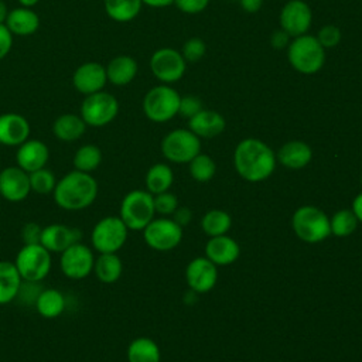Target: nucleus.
<instances>
[{
	"mask_svg": "<svg viewBox=\"0 0 362 362\" xmlns=\"http://www.w3.org/2000/svg\"><path fill=\"white\" fill-rule=\"evenodd\" d=\"M288 38H290L288 34L284 33V31L280 28V30H277V31H274V33L272 34V38H270L272 47L276 48V49H281V48H284V47L288 45Z\"/></svg>",
	"mask_w": 362,
	"mask_h": 362,
	"instance_id": "nucleus-46",
	"label": "nucleus"
},
{
	"mask_svg": "<svg viewBox=\"0 0 362 362\" xmlns=\"http://www.w3.org/2000/svg\"><path fill=\"white\" fill-rule=\"evenodd\" d=\"M225 119L216 110L202 109L188 119V129L199 139H212L225 130Z\"/></svg>",
	"mask_w": 362,
	"mask_h": 362,
	"instance_id": "nucleus-22",
	"label": "nucleus"
},
{
	"mask_svg": "<svg viewBox=\"0 0 362 362\" xmlns=\"http://www.w3.org/2000/svg\"><path fill=\"white\" fill-rule=\"evenodd\" d=\"M276 158L281 165H284L287 168L300 170L310 164V161L313 158V150L305 141L291 140V141L284 143L279 148Z\"/></svg>",
	"mask_w": 362,
	"mask_h": 362,
	"instance_id": "nucleus-23",
	"label": "nucleus"
},
{
	"mask_svg": "<svg viewBox=\"0 0 362 362\" xmlns=\"http://www.w3.org/2000/svg\"><path fill=\"white\" fill-rule=\"evenodd\" d=\"M161 153L171 163H189L201 153V140L189 129H175L164 136Z\"/></svg>",
	"mask_w": 362,
	"mask_h": 362,
	"instance_id": "nucleus-10",
	"label": "nucleus"
},
{
	"mask_svg": "<svg viewBox=\"0 0 362 362\" xmlns=\"http://www.w3.org/2000/svg\"><path fill=\"white\" fill-rule=\"evenodd\" d=\"M153 194L147 189H133L127 192L119 209V216L129 230H143L154 219Z\"/></svg>",
	"mask_w": 362,
	"mask_h": 362,
	"instance_id": "nucleus-4",
	"label": "nucleus"
},
{
	"mask_svg": "<svg viewBox=\"0 0 362 362\" xmlns=\"http://www.w3.org/2000/svg\"><path fill=\"white\" fill-rule=\"evenodd\" d=\"M13 45V34L6 27V24H0V59H3L11 49Z\"/></svg>",
	"mask_w": 362,
	"mask_h": 362,
	"instance_id": "nucleus-44",
	"label": "nucleus"
},
{
	"mask_svg": "<svg viewBox=\"0 0 362 362\" xmlns=\"http://www.w3.org/2000/svg\"><path fill=\"white\" fill-rule=\"evenodd\" d=\"M315 37L325 49L327 48H334L341 41V30L337 25L327 24L322 28H320V31Z\"/></svg>",
	"mask_w": 362,
	"mask_h": 362,
	"instance_id": "nucleus-40",
	"label": "nucleus"
},
{
	"mask_svg": "<svg viewBox=\"0 0 362 362\" xmlns=\"http://www.w3.org/2000/svg\"><path fill=\"white\" fill-rule=\"evenodd\" d=\"M86 127L88 126L81 117V115L62 113L54 120L52 133L58 140L71 143L79 140L83 136Z\"/></svg>",
	"mask_w": 362,
	"mask_h": 362,
	"instance_id": "nucleus-26",
	"label": "nucleus"
},
{
	"mask_svg": "<svg viewBox=\"0 0 362 362\" xmlns=\"http://www.w3.org/2000/svg\"><path fill=\"white\" fill-rule=\"evenodd\" d=\"M150 69L161 83H174L180 81L187 69V61L180 51L174 48H160L150 58Z\"/></svg>",
	"mask_w": 362,
	"mask_h": 362,
	"instance_id": "nucleus-12",
	"label": "nucleus"
},
{
	"mask_svg": "<svg viewBox=\"0 0 362 362\" xmlns=\"http://www.w3.org/2000/svg\"><path fill=\"white\" fill-rule=\"evenodd\" d=\"M30 136L28 120L18 113L7 112L0 115V144L18 147Z\"/></svg>",
	"mask_w": 362,
	"mask_h": 362,
	"instance_id": "nucleus-20",
	"label": "nucleus"
},
{
	"mask_svg": "<svg viewBox=\"0 0 362 362\" xmlns=\"http://www.w3.org/2000/svg\"><path fill=\"white\" fill-rule=\"evenodd\" d=\"M74 170L92 174L102 163V151L96 144H83L74 154Z\"/></svg>",
	"mask_w": 362,
	"mask_h": 362,
	"instance_id": "nucleus-34",
	"label": "nucleus"
},
{
	"mask_svg": "<svg viewBox=\"0 0 362 362\" xmlns=\"http://www.w3.org/2000/svg\"><path fill=\"white\" fill-rule=\"evenodd\" d=\"M185 280L194 293H208L218 280V269L208 257L192 259L185 270Z\"/></svg>",
	"mask_w": 362,
	"mask_h": 362,
	"instance_id": "nucleus-17",
	"label": "nucleus"
},
{
	"mask_svg": "<svg viewBox=\"0 0 362 362\" xmlns=\"http://www.w3.org/2000/svg\"><path fill=\"white\" fill-rule=\"evenodd\" d=\"M294 233L307 243H318L331 235L329 218L322 209L304 205L296 209L291 218Z\"/></svg>",
	"mask_w": 362,
	"mask_h": 362,
	"instance_id": "nucleus-5",
	"label": "nucleus"
},
{
	"mask_svg": "<svg viewBox=\"0 0 362 362\" xmlns=\"http://www.w3.org/2000/svg\"><path fill=\"white\" fill-rule=\"evenodd\" d=\"M239 4L246 13H257L263 6V0H239Z\"/></svg>",
	"mask_w": 362,
	"mask_h": 362,
	"instance_id": "nucleus-47",
	"label": "nucleus"
},
{
	"mask_svg": "<svg viewBox=\"0 0 362 362\" xmlns=\"http://www.w3.org/2000/svg\"><path fill=\"white\" fill-rule=\"evenodd\" d=\"M106 83H107L106 68H105V65H102L96 61H89V62L81 64L74 71V75H72L74 88L85 96L99 92V90H103Z\"/></svg>",
	"mask_w": 362,
	"mask_h": 362,
	"instance_id": "nucleus-16",
	"label": "nucleus"
},
{
	"mask_svg": "<svg viewBox=\"0 0 362 362\" xmlns=\"http://www.w3.org/2000/svg\"><path fill=\"white\" fill-rule=\"evenodd\" d=\"M31 192L28 173L18 165H10L0 171V197L8 202H21Z\"/></svg>",
	"mask_w": 362,
	"mask_h": 362,
	"instance_id": "nucleus-15",
	"label": "nucleus"
},
{
	"mask_svg": "<svg viewBox=\"0 0 362 362\" xmlns=\"http://www.w3.org/2000/svg\"><path fill=\"white\" fill-rule=\"evenodd\" d=\"M356 225L358 219L352 209H339L332 215V218H329L331 233L338 238H345L354 233Z\"/></svg>",
	"mask_w": 362,
	"mask_h": 362,
	"instance_id": "nucleus-35",
	"label": "nucleus"
},
{
	"mask_svg": "<svg viewBox=\"0 0 362 362\" xmlns=\"http://www.w3.org/2000/svg\"><path fill=\"white\" fill-rule=\"evenodd\" d=\"M129 229L120 216H105L99 219L90 232L92 247L98 253H116L123 247Z\"/></svg>",
	"mask_w": 362,
	"mask_h": 362,
	"instance_id": "nucleus-8",
	"label": "nucleus"
},
{
	"mask_svg": "<svg viewBox=\"0 0 362 362\" xmlns=\"http://www.w3.org/2000/svg\"><path fill=\"white\" fill-rule=\"evenodd\" d=\"M173 181H174L173 170L164 163L153 164L146 174V187H147V191L153 195L168 191L170 187L173 185Z\"/></svg>",
	"mask_w": 362,
	"mask_h": 362,
	"instance_id": "nucleus-31",
	"label": "nucleus"
},
{
	"mask_svg": "<svg viewBox=\"0 0 362 362\" xmlns=\"http://www.w3.org/2000/svg\"><path fill=\"white\" fill-rule=\"evenodd\" d=\"M123 272L122 259L116 253H99L95 257L93 273L96 279L102 283L110 284L120 279Z\"/></svg>",
	"mask_w": 362,
	"mask_h": 362,
	"instance_id": "nucleus-29",
	"label": "nucleus"
},
{
	"mask_svg": "<svg viewBox=\"0 0 362 362\" xmlns=\"http://www.w3.org/2000/svg\"><path fill=\"white\" fill-rule=\"evenodd\" d=\"M240 255V247L235 239L228 235L214 236L205 245V257L216 266L233 263Z\"/></svg>",
	"mask_w": 362,
	"mask_h": 362,
	"instance_id": "nucleus-21",
	"label": "nucleus"
},
{
	"mask_svg": "<svg viewBox=\"0 0 362 362\" xmlns=\"http://www.w3.org/2000/svg\"><path fill=\"white\" fill-rule=\"evenodd\" d=\"M55 204L65 211H82L98 197V182L92 174L72 170L57 180L52 191Z\"/></svg>",
	"mask_w": 362,
	"mask_h": 362,
	"instance_id": "nucleus-2",
	"label": "nucleus"
},
{
	"mask_svg": "<svg viewBox=\"0 0 362 362\" xmlns=\"http://www.w3.org/2000/svg\"><path fill=\"white\" fill-rule=\"evenodd\" d=\"M81 229L64 223H49L42 228L41 245L49 253H62L71 245L81 242Z\"/></svg>",
	"mask_w": 362,
	"mask_h": 362,
	"instance_id": "nucleus-18",
	"label": "nucleus"
},
{
	"mask_svg": "<svg viewBox=\"0 0 362 362\" xmlns=\"http://www.w3.org/2000/svg\"><path fill=\"white\" fill-rule=\"evenodd\" d=\"M188 164L191 177L198 182H206L215 175L216 164L208 154L199 153Z\"/></svg>",
	"mask_w": 362,
	"mask_h": 362,
	"instance_id": "nucleus-36",
	"label": "nucleus"
},
{
	"mask_svg": "<svg viewBox=\"0 0 362 362\" xmlns=\"http://www.w3.org/2000/svg\"><path fill=\"white\" fill-rule=\"evenodd\" d=\"M28 178H30L31 192H37V194H52L57 184L55 174L47 167L28 173Z\"/></svg>",
	"mask_w": 362,
	"mask_h": 362,
	"instance_id": "nucleus-37",
	"label": "nucleus"
},
{
	"mask_svg": "<svg viewBox=\"0 0 362 362\" xmlns=\"http://www.w3.org/2000/svg\"><path fill=\"white\" fill-rule=\"evenodd\" d=\"M41 233H42V226H40L37 222L24 223V226L21 228L23 245L41 243Z\"/></svg>",
	"mask_w": 362,
	"mask_h": 362,
	"instance_id": "nucleus-42",
	"label": "nucleus"
},
{
	"mask_svg": "<svg viewBox=\"0 0 362 362\" xmlns=\"http://www.w3.org/2000/svg\"><path fill=\"white\" fill-rule=\"evenodd\" d=\"M49 158L48 146L38 139H27L17 147L16 165L23 168L25 173L44 168Z\"/></svg>",
	"mask_w": 362,
	"mask_h": 362,
	"instance_id": "nucleus-19",
	"label": "nucleus"
},
{
	"mask_svg": "<svg viewBox=\"0 0 362 362\" xmlns=\"http://www.w3.org/2000/svg\"><path fill=\"white\" fill-rule=\"evenodd\" d=\"M205 52H206V44L204 42V40H201L198 37H192V38L187 40L181 49V55L184 57V59L187 62L199 61L205 55Z\"/></svg>",
	"mask_w": 362,
	"mask_h": 362,
	"instance_id": "nucleus-38",
	"label": "nucleus"
},
{
	"mask_svg": "<svg viewBox=\"0 0 362 362\" xmlns=\"http://www.w3.org/2000/svg\"><path fill=\"white\" fill-rule=\"evenodd\" d=\"M173 219L182 228V226H185V225H188L191 222L192 211L189 208H187V206H180V208H177L174 211Z\"/></svg>",
	"mask_w": 362,
	"mask_h": 362,
	"instance_id": "nucleus-45",
	"label": "nucleus"
},
{
	"mask_svg": "<svg viewBox=\"0 0 362 362\" xmlns=\"http://www.w3.org/2000/svg\"><path fill=\"white\" fill-rule=\"evenodd\" d=\"M276 153L262 140L247 137L238 143L233 163L238 174L250 182L269 178L276 168Z\"/></svg>",
	"mask_w": 362,
	"mask_h": 362,
	"instance_id": "nucleus-1",
	"label": "nucleus"
},
{
	"mask_svg": "<svg viewBox=\"0 0 362 362\" xmlns=\"http://www.w3.org/2000/svg\"><path fill=\"white\" fill-rule=\"evenodd\" d=\"M280 28L288 34V37H298L307 34L311 27L313 13L311 7L304 0H288L279 16Z\"/></svg>",
	"mask_w": 362,
	"mask_h": 362,
	"instance_id": "nucleus-14",
	"label": "nucleus"
},
{
	"mask_svg": "<svg viewBox=\"0 0 362 362\" xmlns=\"http://www.w3.org/2000/svg\"><path fill=\"white\" fill-rule=\"evenodd\" d=\"M119 113V102L109 92L99 90L86 95L81 103V117L90 127H102L115 120Z\"/></svg>",
	"mask_w": 362,
	"mask_h": 362,
	"instance_id": "nucleus-9",
	"label": "nucleus"
},
{
	"mask_svg": "<svg viewBox=\"0 0 362 362\" xmlns=\"http://www.w3.org/2000/svg\"><path fill=\"white\" fill-rule=\"evenodd\" d=\"M143 238L151 249L165 252L180 245L182 228L174 219L157 218L143 229Z\"/></svg>",
	"mask_w": 362,
	"mask_h": 362,
	"instance_id": "nucleus-13",
	"label": "nucleus"
},
{
	"mask_svg": "<svg viewBox=\"0 0 362 362\" xmlns=\"http://www.w3.org/2000/svg\"><path fill=\"white\" fill-rule=\"evenodd\" d=\"M21 283L23 279L14 262L0 260V305L8 304L17 298Z\"/></svg>",
	"mask_w": 362,
	"mask_h": 362,
	"instance_id": "nucleus-27",
	"label": "nucleus"
},
{
	"mask_svg": "<svg viewBox=\"0 0 362 362\" xmlns=\"http://www.w3.org/2000/svg\"><path fill=\"white\" fill-rule=\"evenodd\" d=\"M129 362H160L158 345L147 337L133 339L127 346Z\"/></svg>",
	"mask_w": 362,
	"mask_h": 362,
	"instance_id": "nucleus-30",
	"label": "nucleus"
},
{
	"mask_svg": "<svg viewBox=\"0 0 362 362\" xmlns=\"http://www.w3.org/2000/svg\"><path fill=\"white\" fill-rule=\"evenodd\" d=\"M361 182H362V180H361Z\"/></svg>",
	"mask_w": 362,
	"mask_h": 362,
	"instance_id": "nucleus-52",
	"label": "nucleus"
},
{
	"mask_svg": "<svg viewBox=\"0 0 362 362\" xmlns=\"http://www.w3.org/2000/svg\"><path fill=\"white\" fill-rule=\"evenodd\" d=\"M287 58L290 65L300 74L313 75L318 72L325 62V48L317 37L303 34L294 37L287 45Z\"/></svg>",
	"mask_w": 362,
	"mask_h": 362,
	"instance_id": "nucleus-3",
	"label": "nucleus"
},
{
	"mask_svg": "<svg viewBox=\"0 0 362 362\" xmlns=\"http://www.w3.org/2000/svg\"><path fill=\"white\" fill-rule=\"evenodd\" d=\"M4 24L13 35L28 37L38 30L40 17L33 8L20 6L13 10H8Z\"/></svg>",
	"mask_w": 362,
	"mask_h": 362,
	"instance_id": "nucleus-24",
	"label": "nucleus"
},
{
	"mask_svg": "<svg viewBox=\"0 0 362 362\" xmlns=\"http://www.w3.org/2000/svg\"><path fill=\"white\" fill-rule=\"evenodd\" d=\"M34 307L41 317L57 318L64 313L66 307V298L57 288H41Z\"/></svg>",
	"mask_w": 362,
	"mask_h": 362,
	"instance_id": "nucleus-28",
	"label": "nucleus"
},
{
	"mask_svg": "<svg viewBox=\"0 0 362 362\" xmlns=\"http://www.w3.org/2000/svg\"><path fill=\"white\" fill-rule=\"evenodd\" d=\"M202 102L198 96L194 95H187V96H181L180 100V109H178V115L191 119L194 115H197L199 110H202Z\"/></svg>",
	"mask_w": 362,
	"mask_h": 362,
	"instance_id": "nucleus-41",
	"label": "nucleus"
},
{
	"mask_svg": "<svg viewBox=\"0 0 362 362\" xmlns=\"http://www.w3.org/2000/svg\"><path fill=\"white\" fill-rule=\"evenodd\" d=\"M174 4L182 13L198 14L208 7L209 0H174Z\"/></svg>",
	"mask_w": 362,
	"mask_h": 362,
	"instance_id": "nucleus-43",
	"label": "nucleus"
},
{
	"mask_svg": "<svg viewBox=\"0 0 362 362\" xmlns=\"http://www.w3.org/2000/svg\"><path fill=\"white\" fill-rule=\"evenodd\" d=\"M14 264L24 281L41 283L52 266L51 253L41 245H23L16 255Z\"/></svg>",
	"mask_w": 362,
	"mask_h": 362,
	"instance_id": "nucleus-6",
	"label": "nucleus"
},
{
	"mask_svg": "<svg viewBox=\"0 0 362 362\" xmlns=\"http://www.w3.org/2000/svg\"><path fill=\"white\" fill-rule=\"evenodd\" d=\"M351 209L354 211L358 222L362 223V192L355 197V199L352 201V208Z\"/></svg>",
	"mask_w": 362,
	"mask_h": 362,
	"instance_id": "nucleus-48",
	"label": "nucleus"
},
{
	"mask_svg": "<svg viewBox=\"0 0 362 362\" xmlns=\"http://www.w3.org/2000/svg\"><path fill=\"white\" fill-rule=\"evenodd\" d=\"M106 68L107 82L116 86H124L130 83L137 75V62L130 55H116L112 58Z\"/></svg>",
	"mask_w": 362,
	"mask_h": 362,
	"instance_id": "nucleus-25",
	"label": "nucleus"
},
{
	"mask_svg": "<svg viewBox=\"0 0 362 362\" xmlns=\"http://www.w3.org/2000/svg\"><path fill=\"white\" fill-rule=\"evenodd\" d=\"M230 226L232 218L222 209H211L201 219V228L209 238L226 235Z\"/></svg>",
	"mask_w": 362,
	"mask_h": 362,
	"instance_id": "nucleus-33",
	"label": "nucleus"
},
{
	"mask_svg": "<svg viewBox=\"0 0 362 362\" xmlns=\"http://www.w3.org/2000/svg\"><path fill=\"white\" fill-rule=\"evenodd\" d=\"M141 3L147 4L150 7L160 8V7H167V6L174 4V0H141Z\"/></svg>",
	"mask_w": 362,
	"mask_h": 362,
	"instance_id": "nucleus-49",
	"label": "nucleus"
},
{
	"mask_svg": "<svg viewBox=\"0 0 362 362\" xmlns=\"http://www.w3.org/2000/svg\"><path fill=\"white\" fill-rule=\"evenodd\" d=\"M141 6V0H105L106 14L117 23H127L136 18Z\"/></svg>",
	"mask_w": 362,
	"mask_h": 362,
	"instance_id": "nucleus-32",
	"label": "nucleus"
},
{
	"mask_svg": "<svg viewBox=\"0 0 362 362\" xmlns=\"http://www.w3.org/2000/svg\"><path fill=\"white\" fill-rule=\"evenodd\" d=\"M153 201H154L156 212L161 215H173L174 211L178 208L177 197L168 191L153 195Z\"/></svg>",
	"mask_w": 362,
	"mask_h": 362,
	"instance_id": "nucleus-39",
	"label": "nucleus"
},
{
	"mask_svg": "<svg viewBox=\"0 0 362 362\" xmlns=\"http://www.w3.org/2000/svg\"><path fill=\"white\" fill-rule=\"evenodd\" d=\"M180 93L163 83L147 90L143 99V112L147 119L156 123H164L178 115L180 109Z\"/></svg>",
	"mask_w": 362,
	"mask_h": 362,
	"instance_id": "nucleus-7",
	"label": "nucleus"
},
{
	"mask_svg": "<svg viewBox=\"0 0 362 362\" xmlns=\"http://www.w3.org/2000/svg\"><path fill=\"white\" fill-rule=\"evenodd\" d=\"M93 250L82 242H76L59 253V267L68 279L82 280L88 277L93 272Z\"/></svg>",
	"mask_w": 362,
	"mask_h": 362,
	"instance_id": "nucleus-11",
	"label": "nucleus"
},
{
	"mask_svg": "<svg viewBox=\"0 0 362 362\" xmlns=\"http://www.w3.org/2000/svg\"><path fill=\"white\" fill-rule=\"evenodd\" d=\"M38 1H40V0H18V3H20L21 7H28V8L34 7Z\"/></svg>",
	"mask_w": 362,
	"mask_h": 362,
	"instance_id": "nucleus-51",
	"label": "nucleus"
},
{
	"mask_svg": "<svg viewBox=\"0 0 362 362\" xmlns=\"http://www.w3.org/2000/svg\"><path fill=\"white\" fill-rule=\"evenodd\" d=\"M7 14H8V8H7L6 3H4L3 0H0V24H4V23H6Z\"/></svg>",
	"mask_w": 362,
	"mask_h": 362,
	"instance_id": "nucleus-50",
	"label": "nucleus"
}]
</instances>
